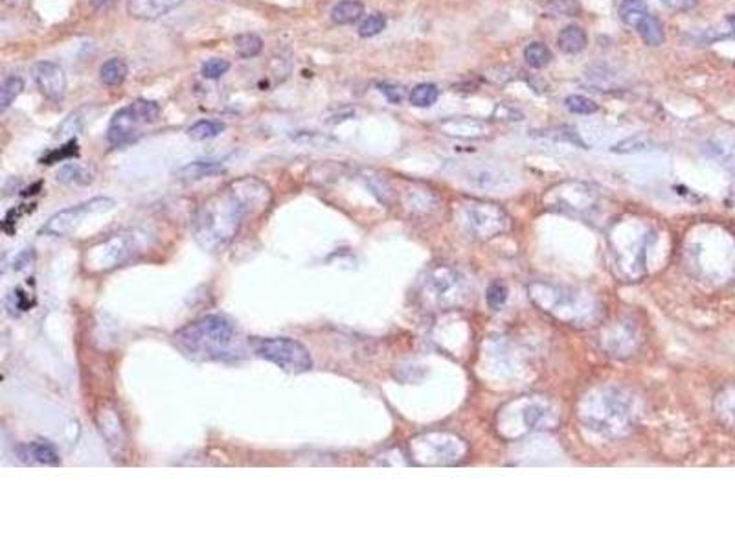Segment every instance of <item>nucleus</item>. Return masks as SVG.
<instances>
[{"label": "nucleus", "instance_id": "f257e3e1", "mask_svg": "<svg viewBox=\"0 0 735 552\" xmlns=\"http://www.w3.org/2000/svg\"><path fill=\"white\" fill-rule=\"evenodd\" d=\"M270 197V188L255 177H243L226 184L195 216L193 236L197 244L206 251L226 247L248 218L267 210Z\"/></svg>", "mask_w": 735, "mask_h": 552}, {"label": "nucleus", "instance_id": "f03ea898", "mask_svg": "<svg viewBox=\"0 0 735 552\" xmlns=\"http://www.w3.org/2000/svg\"><path fill=\"white\" fill-rule=\"evenodd\" d=\"M175 344L186 356L201 361H220L235 356L238 331L228 318L206 315L175 333Z\"/></svg>", "mask_w": 735, "mask_h": 552}, {"label": "nucleus", "instance_id": "7ed1b4c3", "mask_svg": "<svg viewBox=\"0 0 735 552\" xmlns=\"http://www.w3.org/2000/svg\"><path fill=\"white\" fill-rule=\"evenodd\" d=\"M252 348L261 359L274 363L290 374H302L313 368L311 352L300 341L290 337H255Z\"/></svg>", "mask_w": 735, "mask_h": 552}, {"label": "nucleus", "instance_id": "20e7f679", "mask_svg": "<svg viewBox=\"0 0 735 552\" xmlns=\"http://www.w3.org/2000/svg\"><path fill=\"white\" fill-rule=\"evenodd\" d=\"M140 251L138 236L134 232H120L100 244L87 249L85 254V267L91 273H105L123 266L134 254Z\"/></svg>", "mask_w": 735, "mask_h": 552}, {"label": "nucleus", "instance_id": "39448f33", "mask_svg": "<svg viewBox=\"0 0 735 552\" xmlns=\"http://www.w3.org/2000/svg\"><path fill=\"white\" fill-rule=\"evenodd\" d=\"M161 116V105L151 100H134L129 105L121 107L116 111L108 124L107 139L113 146H121V144L133 140L134 135H138L142 126L153 124L156 118Z\"/></svg>", "mask_w": 735, "mask_h": 552}, {"label": "nucleus", "instance_id": "423d86ee", "mask_svg": "<svg viewBox=\"0 0 735 552\" xmlns=\"http://www.w3.org/2000/svg\"><path fill=\"white\" fill-rule=\"evenodd\" d=\"M113 206V199H108V197H94V199L85 201V203H79V205L54 214L52 218L46 221V225L41 229V232L46 236H57V238L70 236L72 232L78 231L79 226L85 223V219H88L91 216L108 212Z\"/></svg>", "mask_w": 735, "mask_h": 552}, {"label": "nucleus", "instance_id": "0eeeda50", "mask_svg": "<svg viewBox=\"0 0 735 552\" xmlns=\"http://www.w3.org/2000/svg\"><path fill=\"white\" fill-rule=\"evenodd\" d=\"M35 81L48 100L63 101L66 94V76L57 63L41 61L35 65Z\"/></svg>", "mask_w": 735, "mask_h": 552}, {"label": "nucleus", "instance_id": "6e6552de", "mask_svg": "<svg viewBox=\"0 0 735 552\" xmlns=\"http://www.w3.org/2000/svg\"><path fill=\"white\" fill-rule=\"evenodd\" d=\"M184 0H127V14L138 21H156L182 4Z\"/></svg>", "mask_w": 735, "mask_h": 552}, {"label": "nucleus", "instance_id": "1a4fd4ad", "mask_svg": "<svg viewBox=\"0 0 735 552\" xmlns=\"http://www.w3.org/2000/svg\"><path fill=\"white\" fill-rule=\"evenodd\" d=\"M223 171H225V166H223V162L195 161V162H190V164H186V166H182L181 170L177 171V177L184 179V181H199V179L212 177V175L223 174Z\"/></svg>", "mask_w": 735, "mask_h": 552}, {"label": "nucleus", "instance_id": "9d476101", "mask_svg": "<svg viewBox=\"0 0 735 552\" xmlns=\"http://www.w3.org/2000/svg\"><path fill=\"white\" fill-rule=\"evenodd\" d=\"M22 457H28L30 462H37V464L44 466H57L59 464V453L56 451L52 443L43 442V440H37V442H31L30 446H24L22 448Z\"/></svg>", "mask_w": 735, "mask_h": 552}, {"label": "nucleus", "instance_id": "9b49d317", "mask_svg": "<svg viewBox=\"0 0 735 552\" xmlns=\"http://www.w3.org/2000/svg\"><path fill=\"white\" fill-rule=\"evenodd\" d=\"M559 48H561L564 54H579L583 52L588 44L587 31L581 26H575V24H570V26L562 28L561 34H559L557 39Z\"/></svg>", "mask_w": 735, "mask_h": 552}, {"label": "nucleus", "instance_id": "f8f14e48", "mask_svg": "<svg viewBox=\"0 0 735 552\" xmlns=\"http://www.w3.org/2000/svg\"><path fill=\"white\" fill-rule=\"evenodd\" d=\"M127 74H129V66L121 57H111L100 66V81L105 87H118L126 81Z\"/></svg>", "mask_w": 735, "mask_h": 552}, {"label": "nucleus", "instance_id": "ddd939ff", "mask_svg": "<svg viewBox=\"0 0 735 552\" xmlns=\"http://www.w3.org/2000/svg\"><path fill=\"white\" fill-rule=\"evenodd\" d=\"M364 15V4L360 0H342L331 9V21L335 24H340V26H346V24H353V22L359 21Z\"/></svg>", "mask_w": 735, "mask_h": 552}, {"label": "nucleus", "instance_id": "4468645a", "mask_svg": "<svg viewBox=\"0 0 735 552\" xmlns=\"http://www.w3.org/2000/svg\"><path fill=\"white\" fill-rule=\"evenodd\" d=\"M636 30H638L640 37L644 39V43L649 44V46H660V44H664V41H666L664 24H662L657 17H653V15H647V17L638 24Z\"/></svg>", "mask_w": 735, "mask_h": 552}, {"label": "nucleus", "instance_id": "2eb2a0df", "mask_svg": "<svg viewBox=\"0 0 735 552\" xmlns=\"http://www.w3.org/2000/svg\"><path fill=\"white\" fill-rule=\"evenodd\" d=\"M647 15L649 11L645 0H622V4H619V19H622L627 26L638 28V24H640Z\"/></svg>", "mask_w": 735, "mask_h": 552}, {"label": "nucleus", "instance_id": "dca6fc26", "mask_svg": "<svg viewBox=\"0 0 735 552\" xmlns=\"http://www.w3.org/2000/svg\"><path fill=\"white\" fill-rule=\"evenodd\" d=\"M467 179L471 181L472 186L487 188V190L504 186V174L497 171L495 168H476L469 174Z\"/></svg>", "mask_w": 735, "mask_h": 552}, {"label": "nucleus", "instance_id": "f3484780", "mask_svg": "<svg viewBox=\"0 0 735 552\" xmlns=\"http://www.w3.org/2000/svg\"><path fill=\"white\" fill-rule=\"evenodd\" d=\"M235 52L243 59H252V57L260 56L263 50V39L255 34H241L234 39Z\"/></svg>", "mask_w": 735, "mask_h": 552}, {"label": "nucleus", "instance_id": "a211bd4d", "mask_svg": "<svg viewBox=\"0 0 735 552\" xmlns=\"http://www.w3.org/2000/svg\"><path fill=\"white\" fill-rule=\"evenodd\" d=\"M552 50L542 43H529L524 48V61L532 69H544L552 63Z\"/></svg>", "mask_w": 735, "mask_h": 552}, {"label": "nucleus", "instance_id": "6ab92c4d", "mask_svg": "<svg viewBox=\"0 0 735 552\" xmlns=\"http://www.w3.org/2000/svg\"><path fill=\"white\" fill-rule=\"evenodd\" d=\"M225 129L226 126L219 120H199L188 129V136L191 140H210L219 136Z\"/></svg>", "mask_w": 735, "mask_h": 552}, {"label": "nucleus", "instance_id": "aec40b11", "mask_svg": "<svg viewBox=\"0 0 735 552\" xmlns=\"http://www.w3.org/2000/svg\"><path fill=\"white\" fill-rule=\"evenodd\" d=\"M408 98H410V104L415 105V107H430L440 98V89L432 85V83H421V85L412 89Z\"/></svg>", "mask_w": 735, "mask_h": 552}, {"label": "nucleus", "instance_id": "412c9836", "mask_svg": "<svg viewBox=\"0 0 735 552\" xmlns=\"http://www.w3.org/2000/svg\"><path fill=\"white\" fill-rule=\"evenodd\" d=\"M22 89H24V81L19 76H11V78L6 79L2 83V89H0V109H8L9 105L21 96Z\"/></svg>", "mask_w": 735, "mask_h": 552}, {"label": "nucleus", "instance_id": "4be33fe9", "mask_svg": "<svg viewBox=\"0 0 735 552\" xmlns=\"http://www.w3.org/2000/svg\"><path fill=\"white\" fill-rule=\"evenodd\" d=\"M57 181H61V183H65V184H81V183H88L91 181V177H88V174L85 170H83L81 166L76 164V162H70V164H65L63 168L59 170V174H57Z\"/></svg>", "mask_w": 735, "mask_h": 552}, {"label": "nucleus", "instance_id": "5701e85b", "mask_svg": "<svg viewBox=\"0 0 735 552\" xmlns=\"http://www.w3.org/2000/svg\"><path fill=\"white\" fill-rule=\"evenodd\" d=\"M546 9L559 17H575L581 14V4L577 0H548Z\"/></svg>", "mask_w": 735, "mask_h": 552}, {"label": "nucleus", "instance_id": "b1692460", "mask_svg": "<svg viewBox=\"0 0 735 552\" xmlns=\"http://www.w3.org/2000/svg\"><path fill=\"white\" fill-rule=\"evenodd\" d=\"M564 105H567V109L574 114H592L597 111L596 101L581 94L568 96L567 100H564Z\"/></svg>", "mask_w": 735, "mask_h": 552}, {"label": "nucleus", "instance_id": "393cba45", "mask_svg": "<svg viewBox=\"0 0 735 552\" xmlns=\"http://www.w3.org/2000/svg\"><path fill=\"white\" fill-rule=\"evenodd\" d=\"M386 28V17L382 14H373L368 15L363 21V24L359 26V35L360 37H375V35L381 34Z\"/></svg>", "mask_w": 735, "mask_h": 552}, {"label": "nucleus", "instance_id": "a878e982", "mask_svg": "<svg viewBox=\"0 0 735 552\" xmlns=\"http://www.w3.org/2000/svg\"><path fill=\"white\" fill-rule=\"evenodd\" d=\"M228 70L230 63L226 61V59H223V57H212V59H208V61L204 63L203 69H201V74L206 79H217L220 78V76H225Z\"/></svg>", "mask_w": 735, "mask_h": 552}, {"label": "nucleus", "instance_id": "bb28decb", "mask_svg": "<svg viewBox=\"0 0 735 552\" xmlns=\"http://www.w3.org/2000/svg\"><path fill=\"white\" fill-rule=\"evenodd\" d=\"M649 148H651V146H649L647 140L636 139V136H632V139H627V140H623V142L616 144L614 148H612V151L614 153H642V151H647Z\"/></svg>", "mask_w": 735, "mask_h": 552}, {"label": "nucleus", "instance_id": "cd10ccee", "mask_svg": "<svg viewBox=\"0 0 735 552\" xmlns=\"http://www.w3.org/2000/svg\"><path fill=\"white\" fill-rule=\"evenodd\" d=\"M379 91H381L392 104H401V101L407 98V91L402 87H399V85H392V83H382V85H379Z\"/></svg>", "mask_w": 735, "mask_h": 552}, {"label": "nucleus", "instance_id": "c85d7f7f", "mask_svg": "<svg viewBox=\"0 0 735 552\" xmlns=\"http://www.w3.org/2000/svg\"><path fill=\"white\" fill-rule=\"evenodd\" d=\"M506 293V287L502 286V283H495V286H491V289L487 291V302L493 306V308H500L507 298Z\"/></svg>", "mask_w": 735, "mask_h": 552}, {"label": "nucleus", "instance_id": "c756f323", "mask_svg": "<svg viewBox=\"0 0 735 552\" xmlns=\"http://www.w3.org/2000/svg\"><path fill=\"white\" fill-rule=\"evenodd\" d=\"M662 4L675 11H689L699 4V0H662Z\"/></svg>", "mask_w": 735, "mask_h": 552}, {"label": "nucleus", "instance_id": "7c9ffc66", "mask_svg": "<svg viewBox=\"0 0 735 552\" xmlns=\"http://www.w3.org/2000/svg\"><path fill=\"white\" fill-rule=\"evenodd\" d=\"M728 24H730L731 30L735 31V15H730V17H728Z\"/></svg>", "mask_w": 735, "mask_h": 552}]
</instances>
